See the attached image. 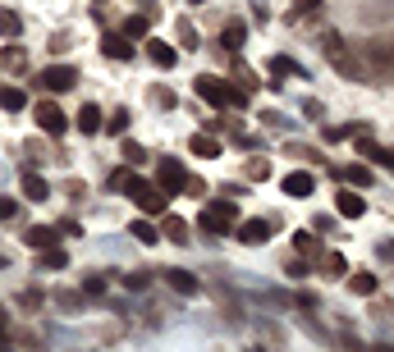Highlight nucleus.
Instances as JSON below:
<instances>
[{"instance_id":"1","label":"nucleus","mask_w":394,"mask_h":352,"mask_svg":"<svg viewBox=\"0 0 394 352\" xmlns=\"http://www.w3.org/2000/svg\"><path fill=\"white\" fill-rule=\"evenodd\" d=\"M124 197H133V201H138V206H142V211H147V215H156V211H166V201H170V192H161V188H156V183H142V179H138V174H133V183H129V192H124Z\"/></svg>"},{"instance_id":"2","label":"nucleus","mask_w":394,"mask_h":352,"mask_svg":"<svg viewBox=\"0 0 394 352\" xmlns=\"http://www.w3.org/2000/svg\"><path fill=\"white\" fill-rule=\"evenodd\" d=\"M234 220H238L234 201H216V206L202 211V229H211V233H234Z\"/></svg>"},{"instance_id":"3","label":"nucleus","mask_w":394,"mask_h":352,"mask_svg":"<svg viewBox=\"0 0 394 352\" xmlns=\"http://www.w3.org/2000/svg\"><path fill=\"white\" fill-rule=\"evenodd\" d=\"M33 119H37V129L51 133V138H60V133L69 129V119H64V110H60L55 101H37V105H33Z\"/></svg>"},{"instance_id":"4","label":"nucleus","mask_w":394,"mask_h":352,"mask_svg":"<svg viewBox=\"0 0 394 352\" xmlns=\"http://www.w3.org/2000/svg\"><path fill=\"white\" fill-rule=\"evenodd\" d=\"M74 83H79V69H69V64H51V69L37 74V87H42V92H69Z\"/></svg>"},{"instance_id":"5","label":"nucleus","mask_w":394,"mask_h":352,"mask_svg":"<svg viewBox=\"0 0 394 352\" xmlns=\"http://www.w3.org/2000/svg\"><path fill=\"white\" fill-rule=\"evenodd\" d=\"M193 87H197V96H202V101H207V105H216V110H220V105H229V87H225V78L202 74Z\"/></svg>"},{"instance_id":"6","label":"nucleus","mask_w":394,"mask_h":352,"mask_svg":"<svg viewBox=\"0 0 394 352\" xmlns=\"http://www.w3.org/2000/svg\"><path fill=\"white\" fill-rule=\"evenodd\" d=\"M184 183H188L184 165H179V160H170V156H161V179H156V188L175 197V192H184Z\"/></svg>"},{"instance_id":"7","label":"nucleus","mask_w":394,"mask_h":352,"mask_svg":"<svg viewBox=\"0 0 394 352\" xmlns=\"http://www.w3.org/2000/svg\"><path fill=\"white\" fill-rule=\"evenodd\" d=\"M234 233H238V242L257 247V242H266L275 233V220H243V224H234Z\"/></svg>"},{"instance_id":"8","label":"nucleus","mask_w":394,"mask_h":352,"mask_svg":"<svg viewBox=\"0 0 394 352\" xmlns=\"http://www.w3.org/2000/svg\"><path fill=\"white\" fill-rule=\"evenodd\" d=\"M280 188L289 192V197H312V192H316V179H312V174H307V170H294L289 179L280 183Z\"/></svg>"},{"instance_id":"9","label":"nucleus","mask_w":394,"mask_h":352,"mask_svg":"<svg viewBox=\"0 0 394 352\" xmlns=\"http://www.w3.org/2000/svg\"><path fill=\"white\" fill-rule=\"evenodd\" d=\"M74 124H79V133H83V138H92V133H101L105 115H101L92 101H83V110H79V119H74Z\"/></svg>"},{"instance_id":"10","label":"nucleus","mask_w":394,"mask_h":352,"mask_svg":"<svg viewBox=\"0 0 394 352\" xmlns=\"http://www.w3.org/2000/svg\"><path fill=\"white\" fill-rule=\"evenodd\" d=\"M147 55H151L156 69H175V60H179V51H175V46H166L161 37H151V42H147Z\"/></svg>"},{"instance_id":"11","label":"nucleus","mask_w":394,"mask_h":352,"mask_svg":"<svg viewBox=\"0 0 394 352\" xmlns=\"http://www.w3.org/2000/svg\"><path fill=\"white\" fill-rule=\"evenodd\" d=\"M166 283H170L175 293H184V298H193V293H197V275H188V270H175V266L166 270Z\"/></svg>"},{"instance_id":"12","label":"nucleus","mask_w":394,"mask_h":352,"mask_svg":"<svg viewBox=\"0 0 394 352\" xmlns=\"http://www.w3.org/2000/svg\"><path fill=\"white\" fill-rule=\"evenodd\" d=\"M101 51L110 55V60H133V46H129V37H120V33H105Z\"/></svg>"},{"instance_id":"13","label":"nucleus","mask_w":394,"mask_h":352,"mask_svg":"<svg viewBox=\"0 0 394 352\" xmlns=\"http://www.w3.org/2000/svg\"><path fill=\"white\" fill-rule=\"evenodd\" d=\"M335 211H340L344 220H358V215L367 211V201H362L358 192H340V197H335Z\"/></svg>"},{"instance_id":"14","label":"nucleus","mask_w":394,"mask_h":352,"mask_svg":"<svg viewBox=\"0 0 394 352\" xmlns=\"http://www.w3.org/2000/svg\"><path fill=\"white\" fill-rule=\"evenodd\" d=\"M243 37H248V23H243V18H234V23H225V33H220V46H225V51H238Z\"/></svg>"},{"instance_id":"15","label":"nucleus","mask_w":394,"mask_h":352,"mask_svg":"<svg viewBox=\"0 0 394 352\" xmlns=\"http://www.w3.org/2000/svg\"><path fill=\"white\" fill-rule=\"evenodd\" d=\"M33 247H55V238H60V229H51V224H33V229L23 233Z\"/></svg>"},{"instance_id":"16","label":"nucleus","mask_w":394,"mask_h":352,"mask_svg":"<svg viewBox=\"0 0 394 352\" xmlns=\"http://www.w3.org/2000/svg\"><path fill=\"white\" fill-rule=\"evenodd\" d=\"M358 146H362V156H367V160H376V165H386V170L394 174V151H390V146H376V142H367V138H362Z\"/></svg>"},{"instance_id":"17","label":"nucleus","mask_w":394,"mask_h":352,"mask_svg":"<svg viewBox=\"0 0 394 352\" xmlns=\"http://www.w3.org/2000/svg\"><path fill=\"white\" fill-rule=\"evenodd\" d=\"M188 146H193V156H202V160H216V156H220V142L211 138V133H193V142H188Z\"/></svg>"},{"instance_id":"18","label":"nucleus","mask_w":394,"mask_h":352,"mask_svg":"<svg viewBox=\"0 0 394 352\" xmlns=\"http://www.w3.org/2000/svg\"><path fill=\"white\" fill-rule=\"evenodd\" d=\"M23 192H28V201H46L51 197V183L42 174H23Z\"/></svg>"},{"instance_id":"19","label":"nucleus","mask_w":394,"mask_h":352,"mask_svg":"<svg viewBox=\"0 0 394 352\" xmlns=\"http://www.w3.org/2000/svg\"><path fill=\"white\" fill-rule=\"evenodd\" d=\"M0 105H5L9 115H18L28 105V92H23V87H0Z\"/></svg>"},{"instance_id":"20","label":"nucleus","mask_w":394,"mask_h":352,"mask_svg":"<svg viewBox=\"0 0 394 352\" xmlns=\"http://www.w3.org/2000/svg\"><path fill=\"white\" fill-rule=\"evenodd\" d=\"M147 33H151L147 14H133V18H124V33H120V37H129V42H138V37H147Z\"/></svg>"},{"instance_id":"21","label":"nucleus","mask_w":394,"mask_h":352,"mask_svg":"<svg viewBox=\"0 0 394 352\" xmlns=\"http://www.w3.org/2000/svg\"><path fill=\"white\" fill-rule=\"evenodd\" d=\"M129 119H133V115H129V110H124V105H120V110H115L110 119L101 124V129H105V133H115V138H124V133H129Z\"/></svg>"},{"instance_id":"22","label":"nucleus","mask_w":394,"mask_h":352,"mask_svg":"<svg viewBox=\"0 0 394 352\" xmlns=\"http://www.w3.org/2000/svg\"><path fill=\"white\" fill-rule=\"evenodd\" d=\"M340 179H344V183H358V188H367V183H371V170H367V165H344Z\"/></svg>"},{"instance_id":"23","label":"nucleus","mask_w":394,"mask_h":352,"mask_svg":"<svg viewBox=\"0 0 394 352\" xmlns=\"http://www.w3.org/2000/svg\"><path fill=\"white\" fill-rule=\"evenodd\" d=\"M349 288L358 293V298H371V293H376V275H367V270H358V275L349 279Z\"/></svg>"},{"instance_id":"24","label":"nucleus","mask_w":394,"mask_h":352,"mask_svg":"<svg viewBox=\"0 0 394 352\" xmlns=\"http://www.w3.org/2000/svg\"><path fill=\"white\" fill-rule=\"evenodd\" d=\"M0 33H5V37H18V33H23V18H18L14 9H0Z\"/></svg>"},{"instance_id":"25","label":"nucleus","mask_w":394,"mask_h":352,"mask_svg":"<svg viewBox=\"0 0 394 352\" xmlns=\"http://www.w3.org/2000/svg\"><path fill=\"white\" fill-rule=\"evenodd\" d=\"M0 64H5V69H23V64H28V55L23 51H18V46H5V51H0Z\"/></svg>"},{"instance_id":"26","label":"nucleus","mask_w":394,"mask_h":352,"mask_svg":"<svg viewBox=\"0 0 394 352\" xmlns=\"http://www.w3.org/2000/svg\"><path fill=\"white\" fill-rule=\"evenodd\" d=\"M129 233H133V238H138V242H147V247H151V242H156V238H161V233H156V229H151V224H147V220H133V224H129Z\"/></svg>"},{"instance_id":"27","label":"nucleus","mask_w":394,"mask_h":352,"mask_svg":"<svg viewBox=\"0 0 394 352\" xmlns=\"http://www.w3.org/2000/svg\"><path fill=\"white\" fill-rule=\"evenodd\" d=\"M344 266H349V261H344V257H340V252H330V257H325V261H321V275H330V279H340V275H344Z\"/></svg>"},{"instance_id":"28","label":"nucleus","mask_w":394,"mask_h":352,"mask_svg":"<svg viewBox=\"0 0 394 352\" xmlns=\"http://www.w3.org/2000/svg\"><path fill=\"white\" fill-rule=\"evenodd\" d=\"M60 266H69V261H64V252H60V247H42V270H60Z\"/></svg>"},{"instance_id":"29","label":"nucleus","mask_w":394,"mask_h":352,"mask_svg":"<svg viewBox=\"0 0 394 352\" xmlns=\"http://www.w3.org/2000/svg\"><path fill=\"white\" fill-rule=\"evenodd\" d=\"M166 238L170 242H188V224L184 220H166Z\"/></svg>"},{"instance_id":"30","label":"nucleus","mask_w":394,"mask_h":352,"mask_svg":"<svg viewBox=\"0 0 394 352\" xmlns=\"http://www.w3.org/2000/svg\"><path fill=\"white\" fill-rule=\"evenodd\" d=\"M129 183H133V170H115L110 174V192H129Z\"/></svg>"},{"instance_id":"31","label":"nucleus","mask_w":394,"mask_h":352,"mask_svg":"<svg viewBox=\"0 0 394 352\" xmlns=\"http://www.w3.org/2000/svg\"><path fill=\"white\" fill-rule=\"evenodd\" d=\"M147 283H151L147 270H133V275H124V288H133V293H138V288H147Z\"/></svg>"},{"instance_id":"32","label":"nucleus","mask_w":394,"mask_h":352,"mask_svg":"<svg viewBox=\"0 0 394 352\" xmlns=\"http://www.w3.org/2000/svg\"><path fill=\"white\" fill-rule=\"evenodd\" d=\"M124 160H129V165H142V160H147V151H142L138 142H124Z\"/></svg>"},{"instance_id":"33","label":"nucleus","mask_w":394,"mask_h":352,"mask_svg":"<svg viewBox=\"0 0 394 352\" xmlns=\"http://www.w3.org/2000/svg\"><path fill=\"white\" fill-rule=\"evenodd\" d=\"M151 101H156L161 110H170V105H175V92H170V87H156V92H151Z\"/></svg>"},{"instance_id":"34","label":"nucleus","mask_w":394,"mask_h":352,"mask_svg":"<svg viewBox=\"0 0 394 352\" xmlns=\"http://www.w3.org/2000/svg\"><path fill=\"white\" fill-rule=\"evenodd\" d=\"M179 42H184L188 51H197V33H193V23H179Z\"/></svg>"},{"instance_id":"35","label":"nucleus","mask_w":394,"mask_h":352,"mask_svg":"<svg viewBox=\"0 0 394 352\" xmlns=\"http://www.w3.org/2000/svg\"><path fill=\"white\" fill-rule=\"evenodd\" d=\"M294 247L303 252V257H312V252H316V238H312V233H298V238H294Z\"/></svg>"},{"instance_id":"36","label":"nucleus","mask_w":394,"mask_h":352,"mask_svg":"<svg viewBox=\"0 0 394 352\" xmlns=\"http://www.w3.org/2000/svg\"><path fill=\"white\" fill-rule=\"evenodd\" d=\"M55 302H60V311H79V293H60Z\"/></svg>"},{"instance_id":"37","label":"nucleus","mask_w":394,"mask_h":352,"mask_svg":"<svg viewBox=\"0 0 394 352\" xmlns=\"http://www.w3.org/2000/svg\"><path fill=\"white\" fill-rule=\"evenodd\" d=\"M248 174H253V179H266V174H271V165H266V160H253V165H248Z\"/></svg>"},{"instance_id":"38","label":"nucleus","mask_w":394,"mask_h":352,"mask_svg":"<svg viewBox=\"0 0 394 352\" xmlns=\"http://www.w3.org/2000/svg\"><path fill=\"white\" fill-rule=\"evenodd\" d=\"M14 211H18L14 197H0V220H14Z\"/></svg>"},{"instance_id":"39","label":"nucleus","mask_w":394,"mask_h":352,"mask_svg":"<svg viewBox=\"0 0 394 352\" xmlns=\"http://www.w3.org/2000/svg\"><path fill=\"white\" fill-rule=\"evenodd\" d=\"M101 288H105V279H101V275H92L88 283H83V293H92V298H97V293H101Z\"/></svg>"},{"instance_id":"40","label":"nucleus","mask_w":394,"mask_h":352,"mask_svg":"<svg viewBox=\"0 0 394 352\" xmlns=\"http://www.w3.org/2000/svg\"><path fill=\"white\" fill-rule=\"evenodd\" d=\"M271 69H275V74H303V69H298V64H294V60H275V64H271Z\"/></svg>"},{"instance_id":"41","label":"nucleus","mask_w":394,"mask_h":352,"mask_svg":"<svg viewBox=\"0 0 394 352\" xmlns=\"http://www.w3.org/2000/svg\"><path fill=\"white\" fill-rule=\"evenodd\" d=\"M5 334H9V316L0 311V344H5Z\"/></svg>"},{"instance_id":"42","label":"nucleus","mask_w":394,"mask_h":352,"mask_svg":"<svg viewBox=\"0 0 394 352\" xmlns=\"http://www.w3.org/2000/svg\"><path fill=\"white\" fill-rule=\"evenodd\" d=\"M376 352H394V344H381V348H376Z\"/></svg>"},{"instance_id":"43","label":"nucleus","mask_w":394,"mask_h":352,"mask_svg":"<svg viewBox=\"0 0 394 352\" xmlns=\"http://www.w3.org/2000/svg\"><path fill=\"white\" fill-rule=\"evenodd\" d=\"M253 352H262V348H253Z\"/></svg>"},{"instance_id":"44","label":"nucleus","mask_w":394,"mask_h":352,"mask_svg":"<svg viewBox=\"0 0 394 352\" xmlns=\"http://www.w3.org/2000/svg\"><path fill=\"white\" fill-rule=\"evenodd\" d=\"M0 266H5V261H0Z\"/></svg>"},{"instance_id":"45","label":"nucleus","mask_w":394,"mask_h":352,"mask_svg":"<svg viewBox=\"0 0 394 352\" xmlns=\"http://www.w3.org/2000/svg\"><path fill=\"white\" fill-rule=\"evenodd\" d=\"M193 5H197V0H193Z\"/></svg>"}]
</instances>
